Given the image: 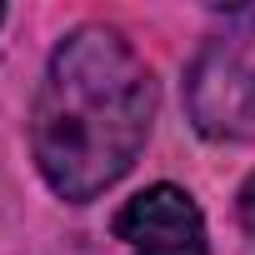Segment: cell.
<instances>
[{"label": "cell", "instance_id": "obj_1", "mask_svg": "<svg viewBox=\"0 0 255 255\" xmlns=\"http://www.w3.org/2000/svg\"><path fill=\"white\" fill-rule=\"evenodd\" d=\"M155 120V80L110 25L70 30L40 80L30 145L45 185L65 200H95L135 165Z\"/></svg>", "mask_w": 255, "mask_h": 255}, {"label": "cell", "instance_id": "obj_2", "mask_svg": "<svg viewBox=\"0 0 255 255\" xmlns=\"http://www.w3.org/2000/svg\"><path fill=\"white\" fill-rule=\"evenodd\" d=\"M185 105L210 140H255V5L225 10L185 75Z\"/></svg>", "mask_w": 255, "mask_h": 255}, {"label": "cell", "instance_id": "obj_3", "mask_svg": "<svg viewBox=\"0 0 255 255\" xmlns=\"http://www.w3.org/2000/svg\"><path fill=\"white\" fill-rule=\"evenodd\" d=\"M115 235L135 255H210L205 215L180 185H150L130 195L115 215Z\"/></svg>", "mask_w": 255, "mask_h": 255}, {"label": "cell", "instance_id": "obj_4", "mask_svg": "<svg viewBox=\"0 0 255 255\" xmlns=\"http://www.w3.org/2000/svg\"><path fill=\"white\" fill-rule=\"evenodd\" d=\"M240 220H245V230L255 235V175L240 185Z\"/></svg>", "mask_w": 255, "mask_h": 255}]
</instances>
